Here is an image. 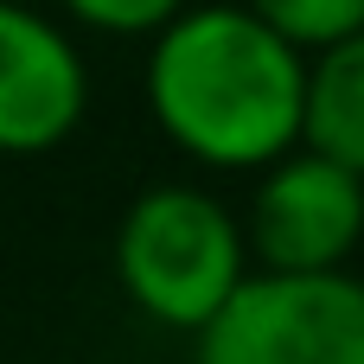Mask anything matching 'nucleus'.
<instances>
[{"instance_id":"obj_1","label":"nucleus","mask_w":364,"mask_h":364,"mask_svg":"<svg viewBox=\"0 0 364 364\" xmlns=\"http://www.w3.org/2000/svg\"><path fill=\"white\" fill-rule=\"evenodd\" d=\"M141 96L192 166L256 173L301 141L307 51L243 0H186L147 32Z\"/></svg>"},{"instance_id":"obj_2","label":"nucleus","mask_w":364,"mask_h":364,"mask_svg":"<svg viewBox=\"0 0 364 364\" xmlns=\"http://www.w3.org/2000/svg\"><path fill=\"white\" fill-rule=\"evenodd\" d=\"M243 275H250L243 218L205 186L186 179L147 186L115 224V282L128 307L160 333L192 339Z\"/></svg>"},{"instance_id":"obj_3","label":"nucleus","mask_w":364,"mask_h":364,"mask_svg":"<svg viewBox=\"0 0 364 364\" xmlns=\"http://www.w3.org/2000/svg\"><path fill=\"white\" fill-rule=\"evenodd\" d=\"M192 364H364V275L250 269L192 333Z\"/></svg>"},{"instance_id":"obj_4","label":"nucleus","mask_w":364,"mask_h":364,"mask_svg":"<svg viewBox=\"0 0 364 364\" xmlns=\"http://www.w3.org/2000/svg\"><path fill=\"white\" fill-rule=\"evenodd\" d=\"M243 243H250V269H288V275L352 269L364 243V179L346 160L294 141L288 154L256 166Z\"/></svg>"},{"instance_id":"obj_5","label":"nucleus","mask_w":364,"mask_h":364,"mask_svg":"<svg viewBox=\"0 0 364 364\" xmlns=\"http://www.w3.org/2000/svg\"><path fill=\"white\" fill-rule=\"evenodd\" d=\"M90 115V64L77 38L26 6L0 0V154L6 160H38L64 147Z\"/></svg>"},{"instance_id":"obj_6","label":"nucleus","mask_w":364,"mask_h":364,"mask_svg":"<svg viewBox=\"0 0 364 364\" xmlns=\"http://www.w3.org/2000/svg\"><path fill=\"white\" fill-rule=\"evenodd\" d=\"M301 141L346 160L364 179V32L307 58V122Z\"/></svg>"},{"instance_id":"obj_7","label":"nucleus","mask_w":364,"mask_h":364,"mask_svg":"<svg viewBox=\"0 0 364 364\" xmlns=\"http://www.w3.org/2000/svg\"><path fill=\"white\" fill-rule=\"evenodd\" d=\"M243 6H256L307 58L339 45V38H352V32H364V0H243Z\"/></svg>"},{"instance_id":"obj_8","label":"nucleus","mask_w":364,"mask_h":364,"mask_svg":"<svg viewBox=\"0 0 364 364\" xmlns=\"http://www.w3.org/2000/svg\"><path fill=\"white\" fill-rule=\"evenodd\" d=\"M77 26L109 32V38H147L154 26H166L186 0H58Z\"/></svg>"}]
</instances>
